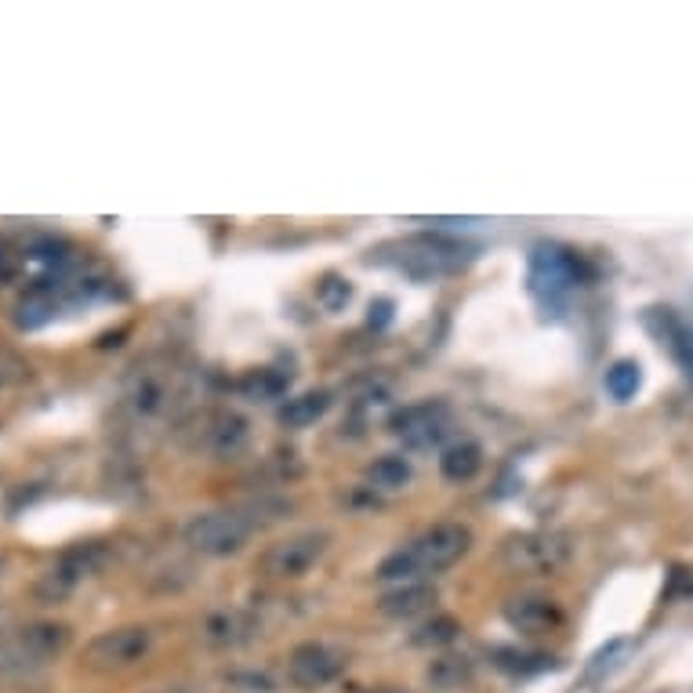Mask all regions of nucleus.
<instances>
[{
    "instance_id": "24",
    "label": "nucleus",
    "mask_w": 693,
    "mask_h": 693,
    "mask_svg": "<svg viewBox=\"0 0 693 693\" xmlns=\"http://www.w3.org/2000/svg\"><path fill=\"white\" fill-rule=\"evenodd\" d=\"M421 632L425 635H418V643H447V639H454V635H458V625L450 617H440L436 625L421 628Z\"/></svg>"
},
{
    "instance_id": "15",
    "label": "nucleus",
    "mask_w": 693,
    "mask_h": 693,
    "mask_svg": "<svg viewBox=\"0 0 693 693\" xmlns=\"http://www.w3.org/2000/svg\"><path fill=\"white\" fill-rule=\"evenodd\" d=\"M480 469H483V450L472 440H461L454 447H447L443 458H440V472L450 483H469Z\"/></svg>"
},
{
    "instance_id": "13",
    "label": "nucleus",
    "mask_w": 693,
    "mask_h": 693,
    "mask_svg": "<svg viewBox=\"0 0 693 693\" xmlns=\"http://www.w3.org/2000/svg\"><path fill=\"white\" fill-rule=\"evenodd\" d=\"M563 552L567 548L552 534H530V538H516L512 545H508V559L527 570H548L563 559Z\"/></svg>"
},
{
    "instance_id": "22",
    "label": "nucleus",
    "mask_w": 693,
    "mask_h": 693,
    "mask_svg": "<svg viewBox=\"0 0 693 693\" xmlns=\"http://www.w3.org/2000/svg\"><path fill=\"white\" fill-rule=\"evenodd\" d=\"M429 679L436 686H443V690H454L461 686L469 679V665H465V657H440L432 668H429Z\"/></svg>"
},
{
    "instance_id": "12",
    "label": "nucleus",
    "mask_w": 693,
    "mask_h": 693,
    "mask_svg": "<svg viewBox=\"0 0 693 693\" xmlns=\"http://www.w3.org/2000/svg\"><path fill=\"white\" fill-rule=\"evenodd\" d=\"M200 447L211 450V454H236V450H244L247 443V421L236 418V414L229 411H218L211 418H204L200 425Z\"/></svg>"
},
{
    "instance_id": "10",
    "label": "nucleus",
    "mask_w": 693,
    "mask_h": 693,
    "mask_svg": "<svg viewBox=\"0 0 693 693\" xmlns=\"http://www.w3.org/2000/svg\"><path fill=\"white\" fill-rule=\"evenodd\" d=\"M577 284L574 262L556 247H538L530 258V291H534L545 305H556L559 298H567Z\"/></svg>"
},
{
    "instance_id": "1",
    "label": "nucleus",
    "mask_w": 693,
    "mask_h": 693,
    "mask_svg": "<svg viewBox=\"0 0 693 693\" xmlns=\"http://www.w3.org/2000/svg\"><path fill=\"white\" fill-rule=\"evenodd\" d=\"M472 548V530L461 523H436L432 530H425L411 541L392 552L389 559H381L378 577L381 581H425L429 574H440L447 567L465 556Z\"/></svg>"
},
{
    "instance_id": "11",
    "label": "nucleus",
    "mask_w": 693,
    "mask_h": 693,
    "mask_svg": "<svg viewBox=\"0 0 693 693\" xmlns=\"http://www.w3.org/2000/svg\"><path fill=\"white\" fill-rule=\"evenodd\" d=\"M396 436L411 450L440 447L450 436V411L443 403H418V407H407L396 418Z\"/></svg>"
},
{
    "instance_id": "4",
    "label": "nucleus",
    "mask_w": 693,
    "mask_h": 693,
    "mask_svg": "<svg viewBox=\"0 0 693 693\" xmlns=\"http://www.w3.org/2000/svg\"><path fill=\"white\" fill-rule=\"evenodd\" d=\"M153 646V632L146 625H124L95 635L84 646V668L91 672H124V668H135Z\"/></svg>"
},
{
    "instance_id": "16",
    "label": "nucleus",
    "mask_w": 693,
    "mask_h": 693,
    "mask_svg": "<svg viewBox=\"0 0 693 693\" xmlns=\"http://www.w3.org/2000/svg\"><path fill=\"white\" fill-rule=\"evenodd\" d=\"M327 407H331L327 392H305V396H294L284 403L280 421L291 425V429H305V425H316L323 414H327Z\"/></svg>"
},
{
    "instance_id": "2",
    "label": "nucleus",
    "mask_w": 693,
    "mask_h": 693,
    "mask_svg": "<svg viewBox=\"0 0 693 693\" xmlns=\"http://www.w3.org/2000/svg\"><path fill=\"white\" fill-rule=\"evenodd\" d=\"M251 530H254V519L240 512V508H215V512L193 516L182 534H186V545L193 552L222 559L247 545Z\"/></svg>"
},
{
    "instance_id": "6",
    "label": "nucleus",
    "mask_w": 693,
    "mask_h": 693,
    "mask_svg": "<svg viewBox=\"0 0 693 693\" xmlns=\"http://www.w3.org/2000/svg\"><path fill=\"white\" fill-rule=\"evenodd\" d=\"M178 396V371L171 367H153V363H138L131 381L124 389V403L131 407L135 418H160V414L171 411V403Z\"/></svg>"
},
{
    "instance_id": "26",
    "label": "nucleus",
    "mask_w": 693,
    "mask_h": 693,
    "mask_svg": "<svg viewBox=\"0 0 693 693\" xmlns=\"http://www.w3.org/2000/svg\"><path fill=\"white\" fill-rule=\"evenodd\" d=\"M0 265H4V247H0Z\"/></svg>"
},
{
    "instance_id": "17",
    "label": "nucleus",
    "mask_w": 693,
    "mask_h": 693,
    "mask_svg": "<svg viewBox=\"0 0 693 693\" xmlns=\"http://www.w3.org/2000/svg\"><path fill=\"white\" fill-rule=\"evenodd\" d=\"M657 320L665 323V345L672 349V356L686 367V374L693 378V327H686L672 309H657Z\"/></svg>"
},
{
    "instance_id": "23",
    "label": "nucleus",
    "mask_w": 693,
    "mask_h": 693,
    "mask_svg": "<svg viewBox=\"0 0 693 693\" xmlns=\"http://www.w3.org/2000/svg\"><path fill=\"white\" fill-rule=\"evenodd\" d=\"M244 389L251 392V396H258V400H273V396H280V392L287 389V381L280 374H273V371H258V374H251L244 381Z\"/></svg>"
},
{
    "instance_id": "7",
    "label": "nucleus",
    "mask_w": 693,
    "mask_h": 693,
    "mask_svg": "<svg viewBox=\"0 0 693 693\" xmlns=\"http://www.w3.org/2000/svg\"><path fill=\"white\" fill-rule=\"evenodd\" d=\"M69 646L66 625H30L22 628L8 646H0V668L22 672V668H37L51 657H59Z\"/></svg>"
},
{
    "instance_id": "19",
    "label": "nucleus",
    "mask_w": 693,
    "mask_h": 693,
    "mask_svg": "<svg viewBox=\"0 0 693 693\" xmlns=\"http://www.w3.org/2000/svg\"><path fill=\"white\" fill-rule=\"evenodd\" d=\"M371 483L378 490H400L411 483V465L403 458H378L371 465Z\"/></svg>"
},
{
    "instance_id": "5",
    "label": "nucleus",
    "mask_w": 693,
    "mask_h": 693,
    "mask_svg": "<svg viewBox=\"0 0 693 693\" xmlns=\"http://www.w3.org/2000/svg\"><path fill=\"white\" fill-rule=\"evenodd\" d=\"M331 538L323 530H305V534H291L284 541H276L262 552L258 570L265 577H276V581H294V577H305L309 570L316 567L327 552Z\"/></svg>"
},
{
    "instance_id": "18",
    "label": "nucleus",
    "mask_w": 693,
    "mask_h": 693,
    "mask_svg": "<svg viewBox=\"0 0 693 693\" xmlns=\"http://www.w3.org/2000/svg\"><path fill=\"white\" fill-rule=\"evenodd\" d=\"M508 621L523 632H541V628H548L552 607H548V599H516V603L508 607Z\"/></svg>"
},
{
    "instance_id": "9",
    "label": "nucleus",
    "mask_w": 693,
    "mask_h": 693,
    "mask_svg": "<svg viewBox=\"0 0 693 693\" xmlns=\"http://www.w3.org/2000/svg\"><path fill=\"white\" fill-rule=\"evenodd\" d=\"M102 559H106V552H102V545H80V548H69L66 556L55 563V567L41 577L37 585V596L44 599V603H59V599H66L80 581H88L91 574H95L102 567Z\"/></svg>"
},
{
    "instance_id": "8",
    "label": "nucleus",
    "mask_w": 693,
    "mask_h": 693,
    "mask_svg": "<svg viewBox=\"0 0 693 693\" xmlns=\"http://www.w3.org/2000/svg\"><path fill=\"white\" fill-rule=\"evenodd\" d=\"M345 668V654L331 643H302L287 657V679L298 690H320Z\"/></svg>"
},
{
    "instance_id": "21",
    "label": "nucleus",
    "mask_w": 693,
    "mask_h": 693,
    "mask_svg": "<svg viewBox=\"0 0 693 693\" xmlns=\"http://www.w3.org/2000/svg\"><path fill=\"white\" fill-rule=\"evenodd\" d=\"M207 639L218 643V646H229V643H240L247 639V625L240 614H218L207 621Z\"/></svg>"
},
{
    "instance_id": "14",
    "label": "nucleus",
    "mask_w": 693,
    "mask_h": 693,
    "mask_svg": "<svg viewBox=\"0 0 693 693\" xmlns=\"http://www.w3.org/2000/svg\"><path fill=\"white\" fill-rule=\"evenodd\" d=\"M432 603H436V588L429 581H407V585H400L396 592L381 596V614L407 621V617L425 614Z\"/></svg>"
},
{
    "instance_id": "20",
    "label": "nucleus",
    "mask_w": 693,
    "mask_h": 693,
    "mask_svg": "<svg viewBox=\"0 0 693 693\" xmlns=\"http://www.w3.org/2000/svg\"><path fill=\"white\" fill-rule=\"evenodd\" d=\"M639 381H643V374L635 363H614L607 371V392L614 400H632L635 392H639Z\"/></svg>"
},
{
    "instance_id": "25",
    "label": "nucleus",
    "mask_w": 693,
    "mask_h": 693,
    "mask_svg": "<svg viewBox=\"0 0 693 693\" xmlns=\"http://www.w3.org/2000/svg\"><path fill=\"white\" fill-rule=\"evenodd\" d=\"M371 693H400V690H371Z\"/></svg>"
},
{
    "instance_id": "3",
    "label": "nucleus",
    "mask_w": 693,
    "mask_h": 693,
    "mask_svg": "<svg viewBox=\"0 0 693 693\" xmlns=\"http://www.w3.org/2000/svg\"><path fill=\"white\" fill-rule=\"evenodd\" d=\"M465 247L454 244V240L443 236H411L396 244V254L385 258L389 265H396L400 273L414 276V280H436V276H450L465 265Z\"/></svg>"
}]
</instances>
